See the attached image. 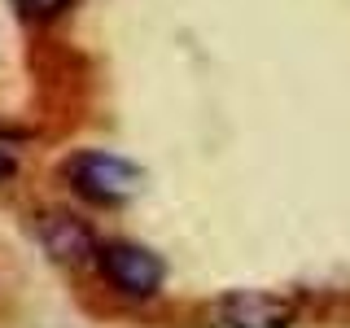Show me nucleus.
<instances>
[{
    "label": "nucleus",
    "mask_w": 350,
    "mask_h": 328,
    "mask_svg": "<svg viewBox=\"0 0 350 328\" xmlns=\"http://www.w3.org/2000/svg\"><path fill=\"white\" fill-rule=\"evenodd\" d=\"M66 175H70L75 193H83L88 202H96V206H123L127 197H136L140 184H145L140 167H131L127 158L105 153V149L75 153V158L66 162Z\"/></svg>",
    "instance_id": "f257e3e1"
},
{
    "label": "nucleus",
    "mask_w": 350,
    "mask_h": 328,
    "mask_svg": "<svg viewBox=\"0 0 350 328\" xmlns=\"http://www.w3.org/2000/svg\"><path fill=\"white\" fill-rule=\"evenodd\" d=\"M293 306L271 293H228L215 302V328H289Z\"/></svg>",
    "instance_id": "20e7f679"
},
{
    "label": "nucleus",
    "mask_w": 350,
    "mask_h": 328,
    "mask_svg": "<svg viewBox=\"0 0 350 328\" xmlns=\"http://www.w3.org/2000/svg\"><path fill=\"white\" fill-rule=\"evenodd\" d=\"M14 5L22 9V14H27V18H57L62 14V9H70V0H14Z\"/></svg>",
    "instance_id": "39448f33"
},
{
    "label": "nucleus",
    "mask_w": 350,
    "mask_h": 328,
    "mask_svg": "<svg viewBox=\"0 0 350 328\" xmlns=\"http://www.w3.org/2000/svg\"><path fill=\"white\" fill-rule=\"evenodd\" d=\"M96 262H101V276L127 298H153L162 289V280H167V262L145 245H131V241L101 245Z\"/></svg>",
    "instance_id": "f03ea898"
},
{
    "label": "nucleus",
    "mask_w": 350,
    "mask_h": 328,
    "mask_svg": "<svg viewBox=\"0 0 350 328\" xmlns=\"http://www.w3.org/2000/svg\"><path fill=\"white\" fill-rule=\"evenodd\" d=\"M36 236H40L44 254L53 262H62V267H83V262H92L101 254L96 232L75 215H40L36 219Z\"/></svg>",
    "instance_id": "7ed1b4c3"
},
{
    "label": "nucleus",
    "mask_w": 350,
    "mask_h": 328,
    "mask_svg": "<svg viewBox=\"0 0 350 328\" xmlns=\"http://www.w3.org/2000/svg\"><path fill=\"white\" fill-rule=\"evenodd\" d=\"M14 175H18L14 153H9V149H0V184H5V180H14Z\"/></svg>",
    "instance_id": "423d86ee"
}]
</instances>
